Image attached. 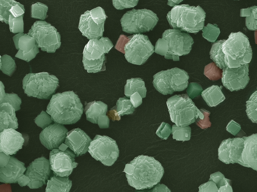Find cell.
<instances>
[{
    "label": "cell",
    "instance_id": "1",
    "mask_svg": "<svg viewBox=\"0 0 257 192\" xmlns=\"http://www.w3.org/2000/svg\"><path fill=\"white\" fill-rule=\"evenodd\" d=\"M124 172L131 187L136 190H144L157 185L165 170L154 157L139 155L126 164Z\"/></svg>",
    "mask_w": 257,
    "mask_h": 192
},
{
    "label": "cell",
    "instance_id": "2",
    "mask_svg": "<svg viewBox=\"0 0 257 192\" xmlns=\"http://www.w3.org/2000/svg\"><path fill=\"white\" fill-rule=\"evenodd\" d=\"M83 111L79 96L73 91L54 94L46 109V112L52 120L61 124H73L78 122L82 118Z\"/></svg>",
    "mask_w": 257,
    "mask_h": 192
},
{
    "label": "cell",
    "instance_id": "3",
    "mask_svg": "<svg viewBox=\"0 0 257 192\" xmlns=\"http://www.w3.org/2000/svg\"><path fill=\"white\" fill-rule=\"evenodd\" d=\"M205 19L206 13L201 7L188 4L174 6L167 14L170 26L191 34H197L202 31Z\"/></svg>",
    "mask_w": 257,
    "mask_h": 192
},
{
    "label": "cell",
    "instance_id": "4",
    "mask_svg": "<svg viewBox=\"0 0 257 192\" xmlns=\"http://www.w3.org/2000/svg\"><path fill=\"white\" fill-rule=\"evenodd\" d=\"M194 40L189 34L177 29H168L156 42L155 52L165 59L180 61V57L189 55Z\"/></svg>",
    "mask_w": 257,
    "mask_h": 192
},
{
    "label": "cell",
    "instance_id": "5",
    "mask_svg": "<svg viewBox=\"0 0 257 192\" xmlns=\"http://www.w3.org/2000/svg\"><path fill=\"white\" fill-rule=\"evenodd\" d=\"M226 67L236 68L252 61V49L249 38L241 32L231 33L222 44Z\"/></svg>",
    "mask_w": 257,
    "mask_h": 192
},
{
    "label": "cell",
    "instance_id": "6",
    "mask_svg": "<svg viewBox=\"0 0 257 192\" xmlns=\"http://www.w3.org/2000/svg\"><path fill=\"white\" fill-rule=\"evenodd\" d=\"M166 104L171 121L178 127H187L204 118V112L197 108L187 94L170 97Z\"/></svg>",
    "mask_w": 257,
    "mask_h": 192
},
{
    "label": "cell",
    "instance_id": "7",
    "mask_svg": "<svg viewBox=\"0 0 257 192\" xmlns=\"http://www.w3.org/2000/svg\"><path fill=\"white\" fill-rule=\"evenodd\" d=\"M113 43L108 37L90 40L85 45L83 51L84 68L88 73H97L105 71L106 54L113 48Z\"/></svg>",
    "mask_w": 257,
    "mask_h": 192
},
{
    "label": "cell",
    "instance_id": "8",
    "mask_svg": "<svg viewBox=\"0 0 257 192\" xmlns=\"http://www.w3.org/2000/svg\"><path fill=\"white\" fill-rule=\"evenodd\" d=\"M59 86V80L47 72L27 74L22 80V88L28 97L48 99Z\"/></svg>",
    "mask_w": 257,
    "mask_h": 192
},
{
    "label": "cell",
    "instance_id": "9",
    "mask_svg": "<svg viewBox=\"0 0 257 192\" xmlns=\"http://www.w3.org/2000/svg\"><path fill=\"white\" fill-rule=\"evenodd\" d=\"M189 76L185 70L172 68L163 70L153 76V86L163 95L172 94L176 91H183L189 85Z\"/></svg>",
    "mask_w": 257,
    "mask_h": 192
},
{
    "label": "cell",
    "instance_id": "10",
    "mask_svg": "<svg viewBox=\"0 0 257 192\" xmlns=\"http://www.w3.org/2000/svg\"><path fill=\"white\" fill-rule=\"evenodd\" d=\"M158 22L157 15L147 9L130 10L121 19L122 30L127 34L148 32L155 28Z\"/></svg>",
    "mask_w": 257,
    "mask_h": 192
},
{
    "label": "cell",
    "instance_id": "11",
    "mask_svg": "<svg viewBox=\"0 0 257 192\" xmlns=\"http://www.w3.org/2000/svg\"><path fill=\"white\" fill-rule=\"evenodd\" d=\"M28 34L34 37L39 49L43 52L55 53L61 47V34L55 27L45 21L34 22Z\"/></svg>",
    "mask_w": 257,
    "mask_h": 192
},
{
    "label": "cell",
    "instance_id": "12",
    "mask_svg": "<svg viewBox=\"0 0 257 192\" xmlns=\"http://www.w3.org/2000/svg\"><path fill=\"white\" fill-rule=\"evenodd\" d=\"M88 152L93 158L106 166H112L119 157V148L116 141L101 135H97L91 141Z\"/></svg>",
    "mask_w": 257,
    "mask_h": 192
},
{
    "label": "cell",
    "instance_id": "13",
    "mask_svg": "<svg viewBox=\"0 0 257 192\" xmlns=\"http://www.w3.org/2000/svg\"><path fill=\"white\" fill-rule=\"evenodd\" d=\"M124 51L126 60L129 63L135 65H142L153 55L155 48L147 36L139 34L128 39Z\"/></svg>",
    "mask_w": 257,
    "mask_h": 192
},
{
    "label": "cell",
    "instance_id": "14",
    "mask_svg": "<svg viewBox=\"0 0 257 192\" xmlns=\"http://www.w3.org/2000/svg\"><path fill=\"white\" fill-rule=\"evenodd\" d=\"M106 19L107 16L102 7L88 10L80 16L79 31L84 37L89 40L102 38L104 33Z\"/></svg>",
    "mask_w": 257,
    "mask_h": 192
},
{
    "label": "cell",
    "instance_id": "15",
    "mask_svg": "<svg viewBox=\"0 0 257 192\" xmlns=\"http://www.w3.org/2000/svg\"><path fill=\"white\" fill-rule=\"evenodd\" d=\"M67 148L65 144H61L59 148L52 150L49 154L51 169L58 176H70L73 169L77 167L75 154Z\"/></svg>",
    "mask_w": 257,
    "mask_h": 192
},
{
    "label": "cell",
    "instance_id": "16",
    "mask_svg": "<svg viewBox=\"0 0 257 192\" xmlns=\"http://www.w3.org/2000/svg\"><path fill=\"white\" fill-rule=\"evenodd\" d=\"M249 82V64L236 68L226 67L222 70V85L228 91H237L244 89Z\"/></svg>",
    "mask_w": 257,
    "mask_h": 192
},
{
    "label": "cell",
    "instance_id": "17",
    "mask_svg": "<svg viewBox=\"0 0 257 192\" xmlns=\"http://www.w3.org/2000/svg\"><path fill=\"white\" fill-rule=\"evenodd\" d=\"M245 137L229 138L221 142L218 149L219 160L225 164L238 163L242 165V153Z\"/></svg>",
    "mask_w": 257,
    "mask_h": 192
},
{
    "label": "cell",
    "instance_id": "18",
    "mask_svg": "<svg viewBox=\"0 0 257 192\" xmlns=\"http://www.w3.org/2000/svg\"><path fill=\"white\" fill-rule=\"evenodd\" d=\"M50 174L49 160L44 157L36 159L27 168L25 173L30 178L28 187L31 189H38L43 187L50 176Z\"/></svg>",
    "mask_w": 257,
    "mask_h": 192
},
{
    "label": "cell",
    "instance_id": "19",
    "mask_svg": "<svg viewBox=\"0 0 257 192\" xmlns=\"http://www.w3.org/2000/svg\"><path fill=\"white\" fill-rule=\"evenodd\" d=\"M67 133V129L63 124L58 123L51 124L43 129V131L40 133V142L47 149L58 148L66 139Z\"/></svg>",
    "mask_w": 257,
    "mask_h": 192
},
{
    "label": "cell",
    "instance_id": "20",
    "mask_svg": "<svg viewBox=\"0 0 257 192\" xmlns=\"http://www.w3.org/2000/svg\"><path fill=\"white\" fill-rule=\"evenodd\" d=\"M15 46L18 49L16 58L30 62L38 55L40 50L34 37L28 34H18L13 37Z\"/></svg>",
    "mask_w": 257,
    "mask_h": 192
},
{
    "label": "cell",
    "instance_id": "21",
    "mask_svg": "<svg viewBox=\"0 0 257 192\" xmlns=\"http://www.w3.org/2000/svg\"><path fill=\"white\" fill-rule=\"evenodd\" d=\"M24 143L23 135L16 129L8 128L0 132V152L13 155L23 148Z\"/></svg>",
    "mask_w": 257,
    "mask_h": 192
},
{
    "label": "cell",
    "instance_id": "22",
    "mask_svg": "<svg viewBox=\"0 0 257 192\" xmlns=\"http://www.w3.org/2000/svg\"><path fill=\"white\" fill-rule=\"evenodd\" d=\"M91 139L86 133L79 128L73 129L66 136L65 145L73 151L76 156L85 154L88 151Z\"/></svg>",
    "mask_w": 257,
    "mask_h": 192
},
{
    "label": "cell",
    "instance_id": "23",
    "mask_svg": "<svg viewBox=\"0 0 257 192\" xmlns=\"http://www.w3.org/2000/svg\"><path fill=\"white\" fill-rule=\"evenodd\" d=\"M108 106L101 101L86 103L85 115L88 121L98 124L101 129L109 128V118L107 116Z\"/></svg>",
    "mask_w": 257,
    "mask_h": 192
},
{
    "label": "cell",
    "instance_id": "24",
    "mask_svg": "<svg viewBox=\"0 0 257 192\" xmlns=\"http://www.w3.org/2000/svg\"><path fill=\"white\" fill-rule=\"evenodd\" d=\"M23 162L11 157L8 164L0 169V182L6 184L17 183L19 178L26 172Z\"/></svg>",
    "mask_w": 257,
    "mask_h": 192
},
{
    "label": "cell",
    "instance_id": "25",
    "mask_svg": "<svg viewBox=\"0 0 257 192\" xmlns=\"http://www.w3.org/2000/svg\"><path fill=\"white\" fill-rule=\"evenodd\" d=\"M241 166L257 171V133L245 136Z\"/></svg>",
    "mask_w": 257,
    "mask_h": 192
},
{
    "label": "cell",
    "instance_id": "26",
    "mask_svg": "<svg viewBox=\"0 0 257 192\" xmlns=\"http://www.w3.org/2000/svg\"><path fill=\"white\" fill-rule=\"evenodd\" d=\"M25 7L16 0H0V22L8 24L10 15L17 18L24 16Z\"/></svg>",
    "mask_w": 257,
    "mask_h": 192
},
{
    "label": "cell",
    "instance_id": "27",
    "mask_svg": "<svg viewBox=\"0 0 257 192\" xmlns=\"http://www.w3.org/2000/svg\"><path fill=\"white\" fill-rule=\"evenodd\" d=\"M16 112V109L10 103H0V132L6 129L19 127Z\"/></svg>",
    "mask_w": 257,
    "mask_h": 192
},
{
    "label": "cell",
    "instance_id": "28",
    "mask_svg": "<svg viewBox=\"0 0 257 192\" xmlns=\"http://www.w3.org/2000/svg\"><path fill=\"white\" fill-rule=\"evenodd\" d=\"M135 109L130 100L126 97H121L118 99L116 106L109 111V115L112 121H120L123 115H132Z\"/></svg>",
    "mask_w": 257,
    "mask_h": 192
},
{
    "label": "cell",
    "instance_id": "29",
    "mask_svg": "<svg viewBox=\"0 0 257 192\" xmlns=\"http://www.w3.org/2000/svg\"><path fill=\"white\" fill-rule=\"evenodd\" d=\"M201 97L210 107H215L225 100V95L222 91V87L212 85L201 93Z\"/></svg>",
    "mask_w": 257,
    "mask_h": 192
},
{
    "label": "cell",
    "instance_id": "30",
    "mask_svg": "<svg viewBox=\"0 0 257 192\" xmlns=\"http://www.w3.org/2000/svg\"><path fill=\"white\" fill-rule=\"evenodd\" d=\"M72 184L71 180L67 177L55 175L48 180L46 192H70Z\"/></svg>",
    "mask_w": 257,
    "mask_h": 192
},
{
    "label": "cell",
    "instance_id": "31",
    "mask_svg": "<svg viewBox=\"0 0 257 192\" xmlns=\"http://www.w3.org/2000/svg\"><path fill=\"white\" fill-rule=\"evenodd\" d=\"M136 92L139 93L142 98H145L147 95L145 82L141 78H132L128 79L124 87V94L126 97H129Z\"/></svg>",
    "mask_w": 257,
    "mask_h": 192
},
{
    "label": "cell",
    "instance_id": "32",
    "mask_svg": "<svg viewBox=\"0 0 257 192\" xmlns=\"http://www.w3.org/2000/svg\"><path fill=\"white\" fill-rule=\"evenodd\" d=\"M224 41L225 40H221L213 43L210 52V56L212 61L216 64L219 69H222V70L226 67L225 55L222 51V44H223Z\"/></svg>",
    "mask_w": 257,
    "mask_h": 192
},
{
    "label": "cell",
    "instance_id": "33",
    "mask_svg": "<svg viewBox=\"0 0 257 192\" xmlns=\"http://www.w3.org/2000/svg\"><path fill=\"white\" fill-rule=\"evenodd\" d=\"M240 16L245 18L246 27L249 31H257V6L242 9Z\"/></svg>",
    "mask_w": 257,
    "mask_h": 192
},
{
    "label": "cell",
    "instance_id": "34",
    "mask_svg": "<svg viewBox=\"0 0 257 192\" xmlns=\"http://www.w3.org/2000/svg\"><path fill=\"white\" fill-rule=\"evenodd\" d=\"M171 133L173 135V139L177 141H189L191 139L190 127H178L177 125H173L171 127Z\"/></svg>",
    "mask_w": 257,
    "mask_h": 192
},
{
    "label": "cell",
    "instance_id": "35",
    "mask_svg": "<svg viewBox=\"0 0 257 192\" xmlns=\"http://www.w3.org/2000/svg\"><path fill=\"white\" fill-rule=\"evenodd\" d=\"M246 112L248 118L253 123L257 124V90L250 96L246 101Z\"/></svg>",
    "mask_w": 257,
    "mask_h": 192
},
{
    "label": "cell",
    "instance_id": "36",
    "mask_svg": "<svg viewBox=\"0 0 257 192\" xmlns=\"http://www.w3.org/2000/svg\"><path fill=\"white\" fill-rule=\"evenodd\" d=\"M220 34V29L216 25L208 24L202 30V37L210 43H215Z\"/></svg>",
    "mask_w": 257,
    "mask_h": 192
},
{
    "label": "cell",
    "instance_id": "37",
    "mask_svg": "<svg viewBox=\"0 0 257 192\" xmlns=\"http://www.w3.org/2000/svg\"><path fill=\"white\" fill-rule=\"evenodd\" d=\"M16 70V64L12 57L5 55L1 58V69L0 70L4 74L12 76Z\"/></svg>",
    "mask_w": 257,
    "mask_h": 192
},
{
    "label": "cell",
    "instance_id": "38",
    "mask_svg": "<svg viewBox=\"0 0 257 192\" xmlns=\"http://www.w3.org/2000/svg\"><path fill=\"white\" fill-rule=\"evenodd\" d=\"M49 7L46 4L40 2L36 3L31 6V17L33 19L45 20L47 18Z\"/></svg>",
    "mask_w": 257,
    "mask_h": 192
},
{
    "label": "cell",
    "instance_id": "39",
    "mask_svg": "<svg viewBox=\"0 0 257 192\" xmlns=\"http://www.w3.org/2000/svg\"><path fill=\"white\" fill-rule=\"evenodd\" d=\"M8 25H10V32L13 34H23L24 29V16L19 17H14L10 15L9 18Z\"/></svg>",
    "mask_w": 257,
    "mask_h": 192
},
{
    "label": "cell",
    "instance_id": "40",
    "mask_svg": "<svg viewBox=\"0 0 257 192\" xmlns=\"http://www.w3.org/2000/svg\"><path fill=\"white\" fill-rule=\"evenodd\" d=\"M2 103H8L14 107L16 111L20 110L22 100L16 94H6Z\"/></svg>",
    "mask_w": 257,
    "mask_h": 192
},
{
    "label": "cell",
    "instance_id": "41",
    "mask_svg": "<svg viewBox=\"0 0 257 192\" xmlns=\"http://www.w3.org/2000/svg\"><path fill=\"white\" fill-rule=\"evenodd\" d=\"M36 124H37L38 127H41V128H46L48 126H49V124H51V123L53 121L52 118H51L50 115L47 113L46 112H43L35 118Z\"/></svg>",
    "mask_w": 257,
    "mask_h": 192
},
{
    "label": "cell",
    "instance_id": "42",
    "mask_svg": "<svg viewBox=\"0 0 257 192\" xmlns=\"http://www.w3.org/2000/svg\"><path fill=\"white\" fill-rule=\"evenodd\" d=\"M139 0H112V4L117 10L133 8L138 4Z\"/></svg>",
    "mask_w": 257,
    "mask_h": 192
},
{
    "label": "cell",
    "instance_id": "43",
    "mask_svg": "<svg viewBox=\"0 0 257 192\" xmlns=\"http://www.w3.org/2000/svg\"><path fill=\"white\" fill-rule=\"evenodd\" d=\"M210 181H213L217 186L218 188L225 185L227 183H231V180L228 179L224 176L223 174L220 172H215L211 174L210 176Z\"/></svg>",
    "mask_w": 257,
    "mask_h": 192
},
{
    "label": "cell",
    "instance_id": "44",
    "mask_svg": "<svg viewBox=\"0 0 257 192\" xmlns=\"http://www.w3.org/2000/svg\"><path fill=\"white\" fill-rule=\"evenodd\" d=\"M171 133V127L168 123L162 122L160 127L156 130V135L159 138L166 140Z\"/></svg>",
    "mask_w": 257,
    "mask_h": 192
},
{
    "label": "cell",
    "instance_id": "45",
    "mask_svg": "<svg viewBox=\"0 0 257 192\" xmlns=\"http://www.w3.org/2000/svg\"><path fill=\"white\" fill-rule=\"evenodd\" d=\"M187 95L190 98H195L202 93V87L199 84L195 83V82H192L189 84V88L187 89Z\"/></svg>",
    "mask_w": 257,
    "mask_h": 192
},
{
    "label": "cell",
    "instance_id": "46",
    "mask_svg": "<svg viewBox=\"0 0 257 192\" xmlns=\"http://www.w3.org/2000/svg\"><path fill=\"white\" fill-rule=\"evenodd\" d=\"M198 190H199L198 192H219L217 186L212 181H209L201 184L199 186Z\"/></svg>",
    "mask_w": 257,
    "mask_h": 192
},
{
    "label": "cell",
    "instance_id": "47",
    "mask_svg": "<svg viewBox=\"0 0 257 192\" xmlns=\"http://www.w3.org/2000/svg\"><path fill=\"white\" fill-rule=\"evenodd\" d=\"M226 130L228 133H231V134L236 136L239 132L241 130V126L238 124V123L234 121V120H231L228 125L226 127Z\"/></svg>",
    "mask_w": 257,
    "mask_h": 192
},
{
    "label": "cell",
    "instance_id": "48",
    "mask_svg": "<svg viewBox=\"0 0 257 192\" xmlns=\"http://www.w3.org/2000/svg\"><path fill=\"white\" fill-rule=\"evenodd\" d=\"M203 112L204 114V118L203 120H198L196 121L197 125L199 126L201 128L206 129L207 127H210L211 124H210V121H209V115H210V112H207V111L204 110V109H201Z\"/></svg>",
    "mask_w": 257,
    "mask_h": 192
},
{
    "label": "cell",
    "instance_id": "49",
    "mask_svg": "<svg viewBox=\"0 0 257 192\" xmlns=\"http://www.w3.org/2000/svg\"><path fill=\"white\" fill-rule=\"evenodd\" d=\"M129 97H130L131 103H132V104L133 105L135 108H138L142 103V97L138 92L132 94Z\"/></svg>",
    "mask_w": 257,
    "mask_h": 192
},
{
    "label": "cell",
    "instance_id": "50",
    "mask_svg": "<svg viewBox=\"0 0 257 192\" xmlns=\"http://www.w3.org/2000/svg\"><path fill=\"white\" fill-rule=\"evenodd\" d=\"M140 192H171V190L167 187L165 184H158L155 186L152 190L148 191H140Z\"/></svg>",
    "mask_w": 257,
    "mask_h": 192
},
{
    "label": "cell",
    "instance_id": "51",
    "mask_svg": "<svg viewBox=\"0 0 257 192\" xmlns=\"http://www.w3.org/2000/svg\"><path fill=\"white\" fill-rule=\"evenodd\" d=\"M10 158H11V157H10V155L0 152V169L5 167L8 164Z\"/></svg>",
    "mask_w": 257,
    "mask_h": 192
},
{
    "label": "cell",
    "instance_id": "52",
    "mask_svg": "<svg viewBox=\"0 0 257 192\" xmlns=\"http://www.w3.org/2000/svg\"><path fill=\"white\" fill-rule=\"evenodd\" d=\"M18 183H19L21 187H25V186L28 185V184H29L30 178H28L26 175H22V176L19 178Z\"/></svg>",
    "mask_w": 257,
    "mask_h": 192
},
{
    "label": "cell",
    "instance_id": "53",
    "mask_svg": "<svg viewBox=\"0 0 257 192\" xmlns=\"http://www.w3.org/2000/svg\"><path fill=\"white\" fill-rule=\"evenodd\" d=\"M219 192H233L232 187L231 186V183H227L225 185L219 187Z\"/></svg>",
    "mask_w": 257,
    "mask_h": 192
},
{
    "label": "cell",
    "instance_id": "54",
    "mask_svg": "<svg viewBox=\"0 0 257 192\" xmlns=\"http://www.w3.org/2000/svg\"><path fill=\"white\" fill-rule=\"evenodd\" d=\"M5 86H4V83L0 81V103H2L3 100L5 97Z\"/></svg>",
    "mask_w": 257,
    "mask_h": 192
},
{
    "label": "cell",
    "instance_id": "55",
    "mask_svg": "<svg viewBox=\"0 0 257 192\" xmlns=\"http://www.w3.org/2000/svg\"><path fill=\"white\" fill-rule=\"evenodd\" d=\"M183 0H168V5L174 7V6L178 5Z\"/></svg>",
    "mask_w": 257,
    "mask_h": 192
},
{
    "label": "cell",
    "instance_id": "56",
    "mask_svg": "<svg viewBox=\"0 0 257 192\" xmlns=\"http://www.w3.org/2000/svg\"><path fill=\"white\" fill-rule=\"evenodd\" d=\"M1 58H2V57L0 56V69H1Z\"/></svg>",
    "mask_w": 257,
    "mask_h": 192
}]
</instances>
